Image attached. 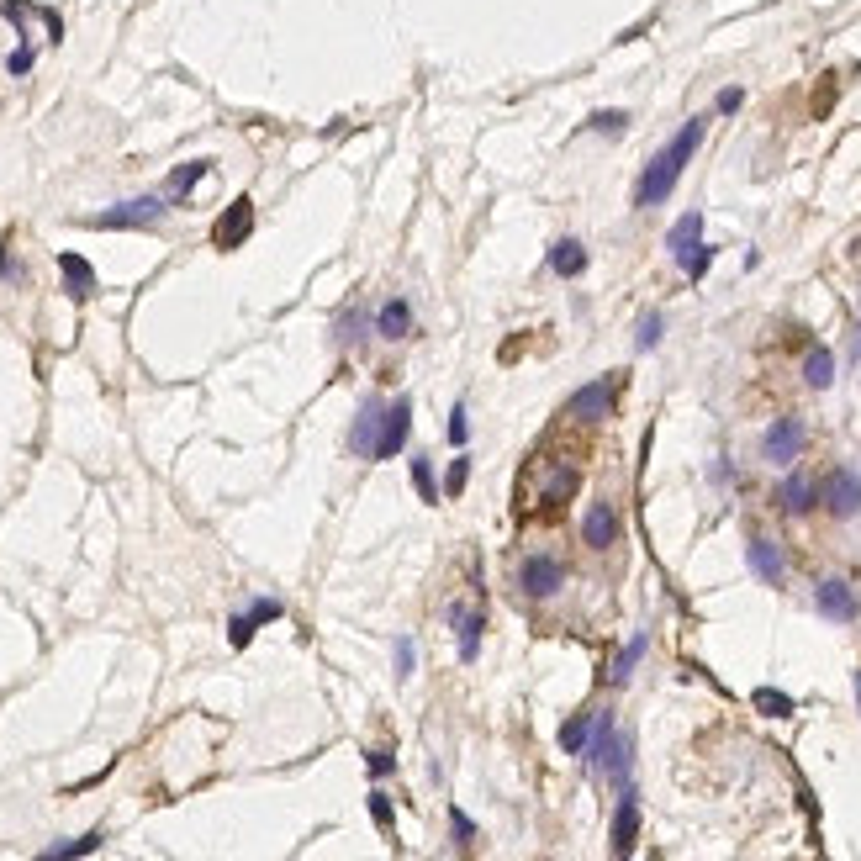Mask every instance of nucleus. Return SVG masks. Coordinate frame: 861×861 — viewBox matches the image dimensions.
<instances>
[{
    "label": "nucleus",
    "instance_id": "nucleus-6",
    "mask_svg": "<svg viewBox=\"0 0 861 861\" xmlns=\"http://www.w3.org/2000/svg\"><path fill=\"white\" fill-rule=\"evenodd\" d=\"M819 508H825L830 518H856L861 513V471H851V465H835V471L819 481Z\"/></svg>",
    "mask_w": 861,
    "mask_h": 861
},
{
    "label": "nucleus",
    "instance_id": "nucleus-17",
    "mask_svg": "<svg viewBox=\"0 0 861 861\" xmlns=\"http://www.w3.org/2000/svg\"><path fill=\"white\" fill-rule=\"evenodd\" d=\"M449 624H455L460 661H476V655H481V634H486V613L481 608H449Z\"/></svg>",
    "mask_w": 861,
    "mask_h": 861
},
{
    "label": "nucleus",
    "instance_id": "nucleus-10",
    "mask_svg": "<svg viewBox=\"0 0 861 861\" xmlns=\"http://www.w3.org/2000/svg\"><path fill=\"white\" fill-rule=\"evenodd\" d=\"M619 529L624 523H619V508H613V502H592V508L582 513V545L597 550V555L619 545Z\"/></svg>",
    "mask_w": 861,
    "mask_h": 861
},
{
    "label": "nucleus",
    "instance_id": "nucleus-40",
    "mask_svg": "<svg viewBox=\"0 0 861 861\" xmlns=\"http://www.w3.org/2000/svg\"><path fill=\"white\" fill-rule=\"evenodd\" d=\"M719 111H724V117H735V111L745 106V90H735V85H729V90H719V101H714Z\"/></svg>",
    "mask_w": 861,
    "mask_h": 861
},
{
    "label": "nucleus",
    "instance_id": "nucleus-36",
    "mask_svg": "<svg viewBox=\"0 0 861 861\" xmlns=\"http://www.w3.org/2000/svg\"><path fill=\"white\" fill-rule=\"evenodd\" d=\"M365 766H370V777H391L397 772V756H391L386 745H376V751H365Z\"/></svg>",
    "mask_w": 861,
    "mask_h": 861
},
{
    "label": "nucleus",
    "instance_id": "nucleus-32",
    "mask_svg": "<svg viewBox=\"0 0 861 861\" xmlns=\"http://www.w3.org/2000/svg\"><path fill=\"white\" fill-rule=\"evenodd\" d=\"M449 825H455V846H460V851H471V846H476V825H471V814L455 809V803H449Z\"/></svg>",
    "mask_w": 861,
    "mask_h": 861
},
{
    "label": "nucleus",
    "instance_id": "nucleus-21",
    "mask_svg": "<svg viewBox=\"0 0 861 861\" xmlns=\"http://www.w3.org/2000/svg\"><path fill=\"white\" fill-rule=\"evenodd\" d=\"M550 270H555L560 280H576V275L587 270V249H582L576 238H560L555 249H550Z\"/></svg>",
    "mask_w": 861,
    "mask_h": 861
},
{
    "label": "nucleus",
    "instance_id": "nucleus-8",
    "mask_svg": "<svg viewBox=\"0 0 861 861\" xmlns=\"http://www.w3.org/2000/svg\"><path fill=\"white\" fill-rule=\"evenodd\" d=\"M407 434H413V397H391L381 413V439H376V460H391L407 449Z\"/></svg>",
    "mask_w": 861,
    "mask_h": 861
},
{
    "label": "nucleus",
    "instance_id": "nucleus-28",
    "mask_svg": "<svg viewBox=\"0 0 861 861\" xmlns=\"http://www.w3.org/2000/svg\"><path fill=\"white\" fill-rule=\"evenodd\" d=\"M624 127H629V111H613V106L587 117V133H597V138H624Z\"/></svg>",
    "mask_w": 861,
    "mask_h": 861
},
{
    "label": "nucleus",
    "instance_id": "nucleus-31",
    "mask_svg": "<svg viewBox=\"0 0 861 861\" xmlns=\"http://www.w3.org/2000/svg\"><path fill=\"white\" fill-rule=\"evenodd\" d=\"M413 486H418L423 502H439V492H444V486L434 481V465H428L423 455H413Z\"/></svg>",
    "mask_w": 861,
    "mask_h": 861
},
{
    "label": "nucleus",
    "instance_id": "nucleus-26",
    "mask_svg": "<svg viewBox=\"0 0 861 861\" xmlns=\"http://www.w3.org/2000/svg\"><path fill=\"white\" fill-rule=\"evenodd\" d=\"M751 703H756V714H766V719H788L793 714V698H788V692H777V687H756L751 692Z\"/></svg>",
    "mask_w": 861,
    "mask_h": 861
},
{
    "label": "nucleus",
    "instance_id": "nucleus-16",
    "mask_svg": "<svg viewBox=\"0 0 861 861\" xmlns=\"http://www.w3.org/2000/svg\"><path fill=\"white\" fill-rule=\"evenodd\" d=\"M703 249V212H687L671 222V233H666V254L677 259V265H687L692 254Z\"/></svg>",
    "mask_w": 861,
    "mask_h": 861
},
{
    "label": "nucleus",
    "instance_id": "nucleus-2",
    "mask_svg": "<svg viewBox=\"0 0 861 861\" xmlns=\"http://www.w3.org/2000/svg\"><path fill=\"white\" fill-rule=\"evenodd\" d=\"M576 486H582V460L555 449V455L539 460V476H534V502L545 513H560L566 502H576Z\"/></svg>",
    "mask_w": 861,
    "mask_h": 861
},
{
    "label": "nucleus",
    "instance_id": "nucleus-18",
    "mask_svg": "<svg viewBox=\"0 0 861 861\" xmlns=\"http://www.w3.org/2000/svg\"><path fill=\"white\" fill-rule=\"evenodd\" d=\"M413 328H418V317H413V307H407L402 296H391V302L376 312V333H381L386 344H402Z\"/></svg>",
    "mask_w": 861,
    "mask_h": 861
},
{
    "label": "nucleus",
    "instance_id": "nucleus-13",
    "mask_svg": "<svg viewBox=\"0 0 861 861\" xmlns=\"http://www.w3.org/2000/svg\"><path fill=\"white\" fill-rule=\"evenodd\" d=\"M777 508L788 513V518H803V513H814L819 508V481H809L803 471H788L777 486Z\"/></svg>",
    "mask_w": 861,
    "mask_h": 861
},
{
    "label": "nucleus",
    "instance_id": "nucleus-20",
    "mask_svg": "<svg viewBox=\"0 0 861 861\" xmlns=\"http://www.w3.org/2000/svg\"><path fill=\"white\" fill-rule=\"evenodd\" d=\"M207 175H212V159H191V164H180V170H175L170 180H164V196H170V201H185V196H191Z\"/></svg>",
    "mask_w": 861,
    "mask_h": 861
},
{
    "label": "nucleus",
    "instance_id": "nucleus-30",
    "mask_svg": "<svg viewBox=\"0 0 861 861\" xmlns=\"http://www.w3.org/2000/svg\"><path fill=\"white\" fill-rule=\"evenodd\" d=\"M465 481H471V455L460 449V455L449 460V471H444V497H460V492H465Z\"/></svg>",
    "mask_w": 861,
    "mask_h": 861
},
{
    "label": "nucleus",
    "instance_id": "nucleus-23",
    "mask_svg": "<svg viewBox=\"0 0 861 861\" xmlns=\"http://www.w3.org/2000/svg\"><path fill=\"white\" fill-rule=\"evenodd\" d=\"M592 724H597V708H587V714H576V719L560 724V751H566V756H582L587 740H592Z\"/></svg>",
    "mask_w": 861,
    "mask_h": 861
},
{
    "label": "nucleus",
    "instance_id": "nucleus-9",
    "mask_svg": "<svg viewBox=\"0 0 861 861\" xmlns=\"http://www.w3.org/2000/svg\"><path fill=\"white\" fill-rule=\"evenodd\" d=\"M814 608L825 613L830 624H851L856 613H861V603H856V587L846 582V576H825V582L814 587Z\"/></svg>",
    "mask_w": 861,
    "mask_h": 861
},
{
    "label": "nucleus",
    "instance_id": "nucleus-33",
    "mask_svg": "<svg viewBox=\"0 0 861 861\" xmlns=\"http://www.w3.org/2000/svg\"><path fill=\"white\" fill-rule=\"evenodd\" d=\"M365 803H370V819H376V830H381V835H391V819H397V814H391V798L376 788V793H370Z\"/></svg>",
    "mask_w": 861,
    "mask_h": 861
},
{
    "label": "nucleus",
    "instance_id": "nucleus-24",
    "mask_svg": "<svg viewBox=\"0 0 861 861\" xmlns=\"http://www.w3.org/2000/svg\"><path fill=\"white\" fill-rule=\"evenodd\" d=\"M106 846V830H85L80 840H53V846L43 851V861H69V856H90Z\"/></svg>",
    "mask_w": 861,
    "mask_h": 861
},
{
    "label": "nucleus",
    "instance_id": "nucleus-34",
    "mask_svg": "<svg viewBox=\"0 0 861 861\" xmlns=\"http://www.w3.org/2000/svg\"><path fill=\"white\" fill-rule=\"evenodd\" d=\"M365 328H370V323H365V312H344V317H339V344H360V339H365Z\"/></svg>",
    "mask_w": 861,
    "mask_h": 861
},
{
    "label": "nucleus",
    "instance_id": "nucleus-35",
    "mask_svg": "<svg viewBox=\"0 0 861 861\" xmlns=\"http://www.w3.org/2000/svg\"><path fill=\"white\" fill-rule=\"evenodd\" d=\"M444 434H449V444H455V449H465V439H471V423H465V402H455V413H449Z\"/></svg>",
    "mask_w": 861,
    "mask_h": 861
},
{
    "label": "nucleus",
    "instance_id": "nucleus-43",
    "mask_svg": "<svg viewBox=\"0 0 861 861\" xmlns=\"http://www.w3.org/2000/svg\"><path fill=\"white\" fill-rule=\"evenodd\" d=\"M851 354H856V360H861V328H856V339H851Z\"/></svg>",
    "mask_w": 861,
    "mask_h": 861
},
{
    "label": "nucleus",
    "instance_id": "nucleus-22",
    "mask_svg": "<svg viewBox=\"0 0 861 861\" xmlns=\"http://www.w3.org/2000/svg\"><path fill=\"white\" fill-rule=\"evenodd\" d=\"M803 381H809L814 391H825L835 381V354L825 344H809V354H803Z\"/></svg>",
    "mask_w": 861,
    "mask_h": 861
},
{
    "label": "nucleus",
    "instance_id": "nucleus-15",
    "mask_svg": "<svg viewBox=\"0 0 861 861\" xmlns=\"http://www.w3.org/2000/svg\"><path fill=\"white\" fill-rule=\"evenodd\" d=\"M381 413H386V402L381 397H370L365 407H360V418H354V428H349V449L360 460H376V439H381Z\"/></svg>",
    "mask_w": 861,
    "mask_h": 861
},
{
    "label": "nucleus",
    "instance_id": "nucleus-11",
    "mask_svg": "<svg viewBox=\"0 0 861 861\" xmlns=\"http://www.w3.org/2000/svg\"><path fill=\"white\" fill-rule=\"evenodd\" d=\"M249 233H254V201H249V196H238L233 207L217 217L212 243H217V249H238V243H249Z\"/></svg>",
    "mask_w": 861,
    "mask_h": 861
},
{
    "label": "nucleus",
    "instance_id": "nucleus-7",
    "mask_svg": "<svg viewBox=\"0 0 861 861\" xmlns=\"http://www.w3.org/2000/svg\"><path fill=\"white\" fill-rule=\"evenodd\" d=\"M803 444H809V428H803V418H777L772 428L761 434V460L777 465V471H788V465L803 455Z\"/></svg>",
    "mask_w": 861,
    "mask_h": 861
},
{
    "label": "nucleus",
    "instance_id": "nucleus-39",
    "mask_svg": "<svg viewBox=\"0 0 861 861\" xmlns=\"http://www.w3.org/2000/svg\"><path fill=\"white\" fill-rule=\"evenodd\" d=\"M413 666H418L413 640H397V677H413Z\"/></svg>",
    "mask_w": 861,
    "mask_h": 861
},
{
    "label": "nucleus",
    "instance_id": "nucleus-37",
    "mask_svg": "<svg viewBox=\"0 0 861 861\" xmlns=\"http://www.w3.org/2000/svg\"><path fill=\"white\" fill-rule=\"evenodd\" d=\"M708 265H714V249H708V243H703V249L692 254V259H687L682 270H687V280H703V275H708Z\"/></svg>",
    "mask_w": 861,
    "mask_h": 861
},
{
    "label": "nucleus",
    "instance_id": "nucleus-42",
    "mask_svg": "<svg viewBox=\"0 0 861 861\" xmlns=\"http://www.w3.org/2000/svg\"><path fill=\"white\" fill-rule=\"evenodd\" d=\"M6 270H11V243L0 238V280H6Z\"/></svg>",
    "mask_w": 861,
    "mask_h": 861
},
{
    "label": "nucleus",
    "instance_id": "nucleus-1",
    "mask_svg": "<svg viewBox=\"0 0 861 861\" xmlns=\"http://www.w3.org/2000/svg\"><path fill=\"white\" fill-rule=\"evenodd\" d=\"M703 133H708V117H692V122H682L677 127V138H671L661 154H655L645 170H640V185H634V207H661V201L677 191V180H682V170L692 164V154H698V143H703Z\"/></svg>",
    "mask_w": 861,
    "mask_h": 861
},
{
    "label": "nucleus",
    "instance_id": "nucleus-19",
    "mask_svg": "<svg viewBox=\"0 0 861 861\" xmlns=\"http://www.w3.org/2000/svg\"><path fill=\"white\" fill-rule=\"evenodd\" d=\"M59 270H64V291L74 296V302H85V296L96 291V270H90L80 254H59Z\"/></svg>",
    "mask_w": 861,
    "mask_h": 861
},
{
    "label": "nucleus",
    "instance_id": "nucleus-41",
    "mask_svg": "<svg viewBox=\"0 0 861 861\" xmlns=\"http://www.w3.org/2000/svg\"><path fill=\"white\" fill-rule=\"evenodd\" d=\"M43 27H48V43H59V37H64V22H59V11H48V6H43Z\"/></svg>",
    "mask_w": 861,
    "mask_h": 861
},
{
    "label": "nucleus",
    "instance_id": "nucleus-14",
    "mask_svg": "<svg viewBox=\"0 0 861 861\" xmlns=\"http://www.w3.org/2000/svg\"><path fill=\"white\" fill-rule=\"evenodd\" d=\"M640 840V798L634 788H619V809H613V856H634Z\"/></svg>",
    "mask_w": 861,
    "mask_h": 861
},
{
    "label": "nucleus",
    "instance_id": "nucleus-4",
    "mask_svg": "<svg viewBox=\"0 0 861 861\" xmlns=\"http://www.w3.org/2000/svg\"><path fill=\"white\" fill-rule=\"evenodd\" d=\"M164 212H170V196H133L122 207H106L96 217H85V228H101V233H133V228H159Z\"/></svg>",
    "mask_w": 861,
    "mask_h": 861
},
{
    "label": "nucleus",
    "instance_id": "nucleus-5",
    "mask_svg": "<svg viewBox=\"0 0 861 861\" xmlns=\"http://www.w3.org/2000/svg\"><path fill=\"white\" fill-rule=\"evenodd\" d=\"M566 587V560L550 555V550H534L518 560V592L534 597V603H550V597Z\"/></svg>",
    "mask_w": 861,
    "mask_h": 861
},
{
    "label": "nucleus",
    "instance_id": "nucleus-44",
    "mask_svg": "<svg viewBox=\"0 0 861 861\" xmlns=\"http://www.w3.org/2000/svg\"><path fill=\"white\" fill-rule=\"evenodd\" d=\"M856 703H861V677H856Z\"/></svg>",
    "mask_w": 861,
    "mask_h": 861
},
{
    "label": "nucleus",
    "instance_id": "nucleus-27",
    "mask_svg": "<svg viewBox=\"0 0 861 861\" xmlns=\"http://www.w3.org/2000/svg\"><path fill=\"white\" fill-rule=\"evenodd\" d=\"M661 339H666V317L650 307V312L640 317V323H634V349H640V354H650V349L661 344Z\"/></svg>",
    "mask_w": 861,
    "mask_h": 861
},
{
    "label": "nucleus",
    "instance_id": "nucleus-38",
    "mask_svg": "<svg viewBox=\"0 0 861 861\" xmlns=\"http://www.w3.org/2000/svg\"><path fill=\"white\" fill-rule=\"evenodd\" d=\"M32 64H37V53H32V43H22V48H16L11 59H6V69H11V74H32Z\"/></svg>",
    "mask_w": 861,
    "mask_h": 861
},
{
    "label": "nucleus",
    "instance_id": "nucleus-3",
    "mask_svg": "<svg viewBox=\"0 0 861 861\" xmlns=\"http://www.w3.org/2000/svg\"><path fill=\"white\" fill-rule=\"evenodd\" d=\"M619 397H624V376L613 370V376H597V381H587V386H576V397L566 402V418H571V423L597 428V423H608V418H613Z\"/></svg>",
    "mask_w": 861,
    "mask_h": 861
},
{
    "label": "nucleus",
    "instance_id": "nucleus-29",
    "mask_svg": "<svg viewBox=\"0 0 861 861\" xmlns=\"http://www.w3.org/2000/svg\"><path fill=\"white\" fill-rule=\"evenodd\" d=\"M259 624H265V619H259L254 608H243V613H233V619H228V645H233V650H243V645L254 640V629H259Z\"/></svg>",
    "mask_w": 861,
    "mask_h": 861
},
{
    "label": "nucleus",
    "instance_id": "nucleus-12",
    "mask_svg": "<svg viewBox=\"0 0 861 861\" xmlns=\"http://www.w3.org/2000/svg\"><path fill=\"white\" fill-rule=\"evenodd\" d=\"M745 566H751L756 576L766 587H777L782 576H788V555H782V545L777 539H766V534H756L751 545H745Z\"/></svg>",
    "mask_w": 861,
    "mask_h": 861
},
{
    "label": "nucleus",
    "instance_id": "nucleus-25",
    "mask_svg": "<svg viewBox=\"0 0 861 861\" xmlns=\"http://www.w3.org/2000/svg\"><path fill=\"white\" fill-rule=\"evenodd\" d=\"M645 650H650V640H645V634H634V640H629V645H624L619 655H613V666H608V682H613V687H624V682H629V671L640 666V655H645Z\"/></svg>",
    "mask_w": 861,
    "mask_h": 861
}]
</instances>
